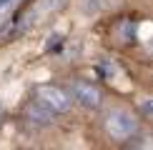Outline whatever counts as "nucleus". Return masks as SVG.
Returning a JSON list of instances; mask_svg holds the SVG:
<instances>
[{"label": "nucleus", "instance_id": "obj_3", "mask_svg": "<svg viewBox=\"0 0 153 150\" xmlns=\"http://www.w3.org/2000/svg\"><path fill=\"white\" fill-rule=\"evenodd\" d=\"M68 95H71L73 103H78L80 108H85V110H95L100 105V90H98V85H93L91 80H80V78H75L71 80V85H68Z\"/></svg>", "mask_w": 153, "mask_h": 150}, {"label": "nucleus", "instance_id": "obj_5", "mask_svg": "<svg viewBox=\"0 0 153 150\" xmlns=\"http://www.w3.org/2000/svg\"><path fill=\"white\" fill-rule=\"evenodd\" d=\"M10 3H13V0H0V12H3L5 8H8V5H10Z\"/></svg>", "mask_w": 153, "mask_h": 150}, {"label": "nucleus", "instance_id": "obj_1", "mask_svg": "<svg viewBox=\"0 0 153 150\" xmlns=\"http://www.w3.org/2000/svg\"><path fill=\"white\" fill-rule=\"evenodd\" d=\"M103 128H105L108 138H113V140L123 143V140H131V138L138 135L141 123H138V118L133 115L131 110H126V108H113V110L105 112Z\"/></svg>", "mask_w": 153, "mask_h": 150}, {"label": "nucleus", "instance_id": "obj_2", "mask_svg": "<svg viewBox=\"0 0 153 150\" xmlns=\"http://www.w3.org/2000/svg\"><path fill=\"white\" fill-rule=\"evenodd\" d=\"M35 103H40L53 115H65L73 108V100L68 95V90H63L60 85H38L35 88Z\"/></svg>", "mask_w": 153, "mask_h": 150}, {"label": "nucleus", "instance_id": "obj_4", "mask_svg": "<svg viewBox=\"0 0 153 150\" xmlns=\"http://www.w3.org/2000/svg\"><path fill=\"white\" fill-rule=\"evenodd\" d=\"M28 118H30V120H35V123H40V125H45V123L53 120L55 115H53V112H48L40 103H33V105H28Z\"/></svg>", "mask_w": 153, "mask_h": 150}]
</instances>
